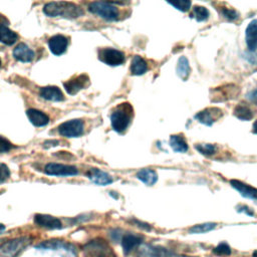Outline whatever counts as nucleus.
Segmentation results:
<instances>
[{"instance_id":"ea45409f","label":"nucleus","mask_w":257,"mask_h":257,"mask_svg":"<svg viewBox=\"0 0 257 257\" xmlns=\"http://www.w3.org/2000/svg\"><path fill=\"white\" fill-rule=\"evenodd\" d=\"M5 230V226L3 224H0V234Z\"/></svg>"},{"instance_id":"aec40b11","label":"nucleus","mask_w":257,"mask_h":257,"mask_svg":"<svg viewBox=\"0 0 257 257\" xmlns=\"http://www.w3.org/2000/svg\"><path fill=\"white\" fill-rule=\"evenodd\" d=\"M18 39V34L7 26V22L0 21V42L6 45L14 44Z\"/></svg>"},{"instance_id":"412c9836","label":"nucleus","mask_w":257,"mask_h":257,"mask_svg":"<svg viewBox=\"0 0 257 257\" xmlns=\"http://www.w3.org/2000/svg\"><path fill=\"white\" fill-rule=\"evenodd\" d=\"M36 248H40V249H64V250H68V251H73L74 247L73 245L61 241V240H47L44 241L42 243H39Z\"/></svg>"},{"instance_id":"9d476101","label":"nucleus","mask_w":257,"mask_h":257,"mask_svg":"<svg viewBox=\"0 0 257 257\" xmlns=\"http://www.w3.org/2000/svg\"><path fill=\"white\" fill-rule=\"evenodd\" d=\"M88 83H89V77L86 74H80L63 82V86L67 93L73 95V94H76L79 90L86 87Z\"/></svg>"},{"instance_id":"39448f33","label":"nucleus","mask_w":257,"mask_h":257,"mask_svg":"<svg viewBox=\"0 0 257 257\" xmlns=\"http://www.w3.org/2000/svg\"><path fill=\"white\" fill-rule=\"evenodd\" d=\"M88 10L105 20H115L118 17V9L110 2L94 1L89 3Z\"/></svg>"},{"instance_id":"c9c22d12","label":"nucleus","mask_w":257,"mask_h":257,"mask_svg":"<svg viewBox=\"0 0 257 257\" xmlns=\"http://www.w3.org/2000/svg\"><path fill=\"white\" fill-rule=\"evenodd\" d=\"M10 177V171L5 164H0V184Z\"/></svg>"},{"instance_id":"f8f14e48","label":"nucleus","mask_w":257,"mask_h":257,"mask_svg":"<svg viewBox=\"0 0 257 257\" xmlns=\"http://www.w3.org/2000/svg\"><path fill=\"white\" fill-rule=\"evenodd\" d=\"M68 40L64 35L56 34L48 39V47L54 55H61L66 51Z\"/></svg>"},{"instance_id":"f03ea898","label":"nucleus","mask_w":257,"mask_h":257,"mask_svg":"<svg viewBox=\"0 0 257 257\" xmlns=\"http://www.w3.org/2000/svg\"><path fill=\"white\" fill-rule=\"evenodd\" d=\"M133 116V107L130 103H121L118 105L110 115V122L112 128L117 133L124 132Z\"/></svg>"},{"instance_id":"4c0bfd02","label":"nucleus","mask_w":257,"mask_h":257,"mask_svg":"<svg viewBox=\"0 0 257 257\" xmlns=\"http://www.w3.org/2000/svg\"><path fill=\"white\" fill-rule=\"evenodd\" d=\"M57 144H58V141H56V140H53V141H46L45 143H44V147L45 148H50V147H54V146H57Z\"/></svg>"},{"instance_id":"f257e3e1","label":"nucleus","mask_w":257,"mask_h":257,"mask_svg":"<svg viewBox=\"0 0 257 257\" xmlns=\"http://www.w3.org/2000/svg\"><path fill=\"white\" fill-rule=\"evenodd\" d=\"M43 12L49 17H62L75 19L83 15V10L75 3L67 1L48 2L43 7Z\"/></svg>"},{"instance_id":"72a5a7b5","label":"nucleus","mask_w":257,"mask_h":257,"mask_svg":"<svg viewBox=\"0 0 257 257\" xmlns=\"http://www.w3.org/2000/svg\"><path fill=\"white\" fill-rule=\"evenodd\" d=\"M13 147L14 146L11 144L10 141H8L4 137L0 136V154L9 152L11 149H13Z\"/></svg>"},{"instance_id":"2eb2a0df","label":"nucleus","mask_w":257,"mask_h":257,"mask_svg":"<svg viewBox=\"0 0 257 257\" xmlns=\"http://www.w3.org/2000/svg\"><path fill=\"white\" fill-rule=\"evenodd\" d=\"M86 176L91 182L99 186H106L112 183V178L110 175L96 168L89 169L86 173Z\"/></svg>"},{"instance_id":"f3484780","label":"nucleus","mask_w":257,"mask_h":257,"mask_svg":"<svg viewBox=\"0 0 257 257\" xmlns=\"http://www.w3.org/2000/svg\"><path fill=\"white\" fill-rule=\"evenodd\" d=\"M39 94L42 98L50 101H62L64 99L63 93L60 88L53 85L41 87L39 90Z\"/></svg>"},{"instance_id":"dca6fc26","label":"nucleus","mask_w":257,"mask_h":257,"mask_svg":"<svg viewBox=\"0 0 257 257\" xmlns=\"http://www.w3.org/2000/svg\"><path fill=\"white\" fill-rule=\"evenodd\" d=\"M13 56L21 62H30L34 58V51L25 43H19L13 49Z\"/></svg>"},{"instance_id":"6ab92c4d","label":"nucleus","mask_w":257,"mask_h":257,"mask_svg":"<svg viewBox=\"0 0 257 257\" xmlns=\"http://www.w3.org/2000/svg\"><path fill=\"white\" fill-rule=\"evenodd\" d=\"M246 44L251 51L257 48V19L252 20L245 30Z\"/></svg>"},{"instance_id":"7c9ffc66","label":"nucleus","mask_w":257,"mask_h":257,"mask_svg":"<svg viewBox=\"0 0 257 257\" xmlns=\"http://www.w3.org/2000/svg\"><path fill=\"white\" fill-rule=\"evenodd\" d=\"M195 149L205 156L214 155L217 151V147L212 144H196Z\"/></svg>"},{"instance_id":"423d86ee","label":"nucleus","mask_w":257,"mask_h":257,"mask_svg":"<svg viewBox=\"0 0 257 257\" xmlns=\"http://www.w3.org/2000/svg\"><path fill=\"white\" fill-rule=\"evenodd\" d=\"M84 123L81 119L75 118L62 122L58 126V133L65 138H76L83 134Z\"/></svg>"},{"instance_id":"2f4dec72","label":"nucleus","mask_w":257,"mask_h":257,"mask_svg":"<svg viewBox=\"0 0 257 257\" xmlns=\"http://www.w3.org/2000/svg\"><path fill=\"white\" fill-rule=\"evenodd\" d=\"M169 4L174 6L176 9L186 12L190 9L191 7V1L190 0H176V1H168Z\"/></svg>"},{"instance_id":"79ce46f5","label":"nucleus","mask_w":257,"mask_h":257,"mask_svg":"<svg viewBox=\"0 0 257 257\" xmlns=\"http://www.w3.org/2000/svg\"><path fill=\"white\" fill-rule=\"evenodd\" d=\"M0 66H1V59H0Z\"/></svg>"},{"instance_id":"bb28decb","label":"nucleus","mask_w":257,"mask_h":257,"mask_svg":"<svg viewBox=\"0 0 257 257\" xmlns=\"http://www.w3.org/2000/svg\"><path fill=\"white\" fill-rule=\"evenodd\" d=\"M176 71H177V74L179 75V77H181L184 80L187 79V77L190 73V65H189V61H188L187 57L181 56L178 59Z\"/></svg>"},{"instance_id":"7ed1b4c3","label":"nucleus","mask_w":257,"mask_h":257,"mask_svg":"<svg viewBox=\"0 0 257 257\" xmlns=\"http://www.w3.org/2000/svg\"><path fill=\"white\" fill-rule=\"evenodd\" d=\"M83 251L87 257H116L109 244L101 238L87 242L83 246Z\"/></svg>"},{"instance_id":"f704fd0d","label":"nucleus","mask_w":257,"mask_h":257,"mask_svg":"<svg viewBox=\"0 0 257 257\" xmlns=\"http://www.w3.org/2000/svg\"><path fill=\"white\" fill-rule=\"evenodd\" d=\"M214 252L218 255H229L231 253V249L226 243H221L214 249Z\"/></svg>"},{"instance_id":"ddd939ff","label":"nucleus","mask_w":257,"mask_h":257,"mask_svg":"<svg viewBox=\"0 0 257 257\" xmlns=\"http://www.w3.org/2000/svg\"><path fill=\"white\" fill-rule=\"evenodd\" d=\"M34 223L40 227L46 228V229H60L62 228L61 221L53 217L51 215L46 214H36L34 216Z\"/></svg>"},{"instance_id":"4468645a","label":"nucleus","mask_w":257,"mask_h":257,"mask_svg":"<svg viewBox=\"0 0 257 257\" xmlns=\"http://www.w3.org/2000/svg\"><path fill=\"white\" fill-rule=\"evenodd\" d=\"M230 185L237 192H239V194L241 196L257 202V189L256 188H254L248 184H245L239 180H231Z\"/></svg>"},{"instance_id":"a211bd4d","label":"nucleus","mask_w":257,"mask_h":257,"mask_svg":"<svg viewBox=\"0 0 257 257\" xmlns=\"http://www.w3.org/2000/svg\"><path fill=\"white\" fill-rule=\"evenodd\" d=\"M26 114L30 122L35 126H44L49 122V116L41 110L36 108H29L26 110Z\"/></svg>"},{"instance_id":"6e6552de","label":"nucleus","mask_w":257,"mask_h":257,"mask_svg":"<svg viewBox=\"0 0 257 257\" xmlns=\"http://www.w3.org/2000/svg\"><path fill=\"white\" fill-rule=\"evenodd\" d=\"M98 58L110 66H117L124 62V54L114 48H102L98 51Z\"/></svg>"},{"instance_id":"a19ab883","label":"nucleus","mask_w":257,"mask_h":257,"mask_svg":"<svg viewBox=\"0 0 257 257\" xmlns=\"http://www.w3.org/2000/svg\"><path fill=\"white\" fill-rule=\"evenodd\" d=\"M253 257H257V251H255V252L253 253Z\"/></svg>"},{"instance_id":"473e14b6","label":"nucleus","mask_w":257,"mask_h":257,"mask_svg":"<svg viewBox=\"0 0 257 257\" xmlns=\"http://www.w3.org/2000/svg\"><path fill=\"white\" fill-rule=\"evenodd\" d=\"M221 13L228 20H235L239 17V13L232 8H223Z\"/></svg>"},{"instance_id":"58836bf2","label":"nucleus","mask_w":257,"mask_h":257,"mask_svg":"<svg viewBox=\"0 0 257 257\" xmlns=\"http://www.w3.org/2000/svg\"><path fill=\"white\" fill-rule=\"evenodd\" d=\"M253 132L257 134V120H255V122L253 123Z\"/></svg>"},{"instance_id":"e433bc0d","label":"nucleus","mask_w":257,"mask_h":257,"mask_svg":"<svg viewBox=\"0 0 257 257\" xmlns=\"http://www.w3.org/2000/svg\"><path fill=\"white\" fill-rule=\"evenodd\" d=\"M248 98L250 99V101L257 104V87L248 93Z\"/></svg>"},{"instance_id":"0eeeda50","label":"nucleus","mask_w":257,"mask_h":257,"mask_svg":"<svg viewBox=\"0 0 257 257\" xmlns=\"http://www.w3.org/2000/svg\"><path fill=\"white\" fill-rule=\"evenodd\" d=\"M44 172L46 175L56 177H68L78 174V170L75 166L58 163H48L44 167Z\"/></svg>"},{"instance_id":"9b49d317","label":"nucleus","mask_w":257,"mask_h":257,"mask_svg":"<svg viewBox=\"0 0 257 257\" xmlns=\"http://www.w3.org/2000/svg\"><path fill=\"white\" fill-rule=\"evenodd\" d=\"M222 112L223 111L218 107H208L199 111L195 115V118L203 124L212 125L217 119L222 116Z\"/></svg>"},{"instance_id":"20e7f679","label":"nucleus","mask_w":257,"mask_h":257,"mask_svg":"<svg viewBox=\"0 0 257 257\" xmlns=\"http://www.w3.org/2000/svg\"><path fill=\"white\" fill-rule=\"evenodd\" d=\"M30 243L28 237L10 239L0 245V257H16Z\"/></svg>"},{"instance_id":"cd10ccee","label":"nucleus","mask_w":257,"mask_h":257,"mask_svg":"<svg viewBox=\"0 0 257 257\" xmlns=\"http://www.w3.org/2000/svg\"><path fill=\"white\" fill-rule=\"evenodd\" d=\"M234 114L236 117H238L239 119H242V120H249L253 116V112L250 109V107H248L247 105H245L243 103H240L235 107Z\"/></svg>"},{"instance_id":"5701e85b","label":"nucleus","mask_w":257,"mask_h":257,"mask_svg":"<svg viewBox=\"0 0 257 257\" xmlns=\"http://www.w3.org/2000/svg\"><path fill=\"white\" fill-rule=\"evenodd\" d=\"M142 243V237L134 234H125L121 238V246L124 253L131 252L134 248L138 247Z\"/></svg>"},{"instance_id":"a878e982","label":"nucleus","mask_w":257,"mask_h":257,"mask_svg":"<svg viewBox=\"0 0 257 257\" xmlns=\"http://www.w3.org/2000/svg\"><path fill=\"white\" fill-rule=\"evenodd\" d=\"M170 146L171 148L178 153H185L188 151V145L181 135H173L170 138Z\"/></svg>"},{"instance_id":"c85d7f7f","label":"nucleus","mask_w":257,"mask_h":257,"mask_svg":"<svg viewBox=\"0 0 257 257\" xmlns=\"http://www.w3.org/2000/svg\"><path fill=\"white\" fill-rule=\"evenodd\" d=\"M216 223H204V224H198L189 229V232L192 234H202L207 233L211 230H213L216 227Z\"/></svg>"},{"instance_id":"b1692460","label":"nucleus","mask_w":257,"mask_h":257,"mask_svg":"<svg viewBox=\"0 0 257 257\" xmlns=\"http://www.w3.org/2000/svg\"><path fill=\"white\" fill-rule=\"evenodd\" d=\"M148 70V64L146 62V60L139 56V55H135L133 60H132V64H131V72L134 75H142L144 74L146 71Z\"/></svg>"},{"instance_id":"393cba45","label":"nucleus","mask_w":257,"mask_h":257,"mask_svg":"<svg viewBox=\"0 0 257 257\" xmlns=\"http://www.w3.org/2000/svg\"><path fill=\"white\" fill-rule=\"evenodd\" d=\"M137 178L148 186H153L158 181V175L152 169H142L137 173Z\"/></svg>"},{"instance_id":"1a4fd4ad","label":"nucleus","mask_w":257,"mask_h":257,"mask_svg":"<svg viewBox=\"0 0 257 257\" xmlns=\"http://www.w3.org/2000/svg\"><path fill=\"white\" fill-rule=\"evenodd\" d=\"M139 257H194V256H183L172 253L166 249L155 247L152 245H142L138 249Z\"/></svg>"},{"instance_id":"4be33fe9","label":"nucleus","mask_w":257,"mask_h":257,"mask_svg":"<svg viewBox=\"0 0 257 257\" xmlns=\"http://www.w3.org/2000/svg\"><path fill=\"white\" fill-rule=\"evenodd\" d=\"M239 89L238 87H236L235 85H228L227 91H224L223 86L222 87H218L214 90V96L212 97V100H214L216 97H218L215 101H222V100H226L229 98L234 97V95H236V92L238 93Z\"/></svg>"},{"instance_id":"c756f323","label":"nucleus","mask_w":257,"mask_h":257,"mask_svg":"<svg viewBox=\"0 0 257 257\" xmlns=\"http://www.w3.org/2000/svg\"><path fill=\"white\" fill-rule=\"evenodd\" d=\"M209 10L206 7L203 6H195L193 10L192 16L197 20V21H205L209 18Z\"/></svg>"}]
</instances>
